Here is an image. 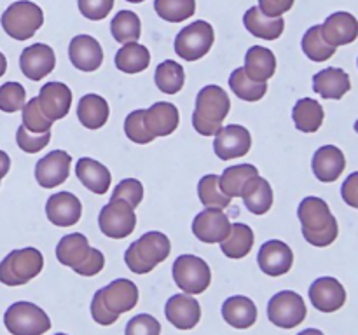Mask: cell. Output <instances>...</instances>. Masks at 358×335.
Returning a JSON list of instances; mask_svg holds the SVG:
<instances>
[{
	"mask_svg": "<svg viewBox=\"0 0 358 335\" xmlns=\"http://www.w3.org/2000/svg\"><path fill=\"white\" fill-rule=\"evenodd\" d=\"M301 45H303L304 54H306L311 61H327L329 58H332V56L336 54L334 45L329 44L324 38V35H322V24H315V27L308 28Z\"/></svg>",
	"mask_w": 358,
	"mask_h": 335,
	"instance_id": "39",
	"label": "cell"
},
{
	"mask_svg": "<svg viewBox=\"0 0 358 335\" xmlns=\"http://www.w3.org/2000/svg\"><path fill=\"white\" fill-rule=\"evenodd\" d=\"M229 87L238 98L245 101H259L268 93V84L252 80L245 73V68H236L229 77Z\"/></svg>",
	"mask_w": 358,
	"mask_h": 335,
	"instance_id": "41",
	"label": "cell"
},
{
	"mask_svg": "<svg viewBox=\"0 0 358 335\" xmlns=\"http://www.w3.org/2000/svg\"><path fill=\"white\" fill-rule=\"evenodd\" d=\"M213 40H215V31L212 24L198 20L178 31L175 37V52L185 61H198L208 54Z\"/></svg>",
	"mask_w": 358,
	"mask_h": 335,
	"instance_id": "9",
	"label": "cell"
},
{
	"mask_svg": "<svg viewBox=\"0 0 358 335\" xmlns=\"http://www.w3.org/2000/svg\"><path fill=\"white\" fill-rule=\"evenodd\" d=\"M45 215L49 222L58 227L76 225L83 215V204L72 192H58L45 202Z\"/></svg>",
	"mask_w": 358,
	"mask_h": 335,
	"instance_id": "21",
	"label": "cell"
},
{
	"mask_svg": "<svg viewBox=\"0 0 358 335\" xmlns=\"http://www.w3.org/2000/svg\"><path fill=\"white\" fill-rule=\"evenodd\" d=\"M166 320L178 330H191L201 320V307L192 295L187 293H177L170 297L164 306Z\"/></svg>",
	"mask_w": 358,
	"mask_h": 335,
	"instance_id": "18",
	"label": "cell"
},
{
	"mask_svg": "<svg viewBox=\"0 0 358 335\" xmlns=\"http://www.w3.org/2000/svg\"><path fill=\"white\" fill-rule=\"evenodd\" d=\"M37 98L42 112L52 122L65 117L70 112V107H72V91L63 82L44 84Z\"/></svg>",
	"mask_w": 358,
	"mask_h": 335,
	"instance_id": "22",
	"label": "cell"
},
{
	"mask_svg": "<svg viewBox=\"0 0 358 335\" xmlns=\"http://www.w3.org/2000/svg\"><path fill=\"white\" fill-rule=\"evenodd\" d=\"M245 73L252 80L268 82L276 72V56L271 49L262 45H252L245 54Z\"/></svg>",
	"mask_w": 358,
	"mask_h": 335,
	"instance_id": "30",
	"label": "cell"
},
{
	"mask_svg": "<svg viewBox=\"0 0 358 335\" xmlns=\"http://www.w3.org/2000/svg\"><path fill=\"white\" fill-rule=\"evenodd\" d=\"M297 216L303 225V236L310 244L325 248L336 241L339 225L331 208L322 198H304L297 208Z\"/></svg>",
	"mask_w": 358,
	"mask_h": 335,
	"instance_id": "2",
	"label": "cell"
},
{
	"mask_svg": "<svg viewBox=\"0 0 358 335\" xmlns=\"http://www.w3.org/2000/svg\"><path fill=\"white\" fill-rule=\"evenodd\" d=\"M55 65L56 56L52 47H49L48 44H41V42L24 47L20 56L21 72L27 79L35 80V82L49 75L55 70Z\"/></svg>",
	"mask_w": 358,
	"mask_h": 335,
	"instance_id": "16",
	"label": "cell"
},
{
	"mask_svg": "<svg viewBox=\"0 0 358 335\" xmlns=\"http://www.w3.org/2000/svg\"><path fill=\"white\" fill-rule=\"evenodd\" d=\"M310 300L313 307H317L322 313H336L345 306L346 290L339 283V279L324 276L311 283Z\"/></svg>",
	"mask_w": 358,
	"mask_h": 335,
	"instance_id": "17",
	"label": "cell"
},
{
	"mask_svg": "<svg viewBox=\"0 0 358 335\" xmlns=\"http://www.w3.org/2000/svg\"><path fill=\"white\" fill-rule=\"evenodd\" d=\"M69 58L80 72H94L103 63V49L91 35H77L70 40Z\"/></svg>",
	"mask_w": 358,
	"mask_h": 335,
	"instance_id": "20",
	"label": "cell"
},
{
	"mask_svg": "<svg viewBox=\"0 0 358 335\" xmlns=\"http://www.w3.org/2000/svg\"><path fill=\"white\" fill-rule=\"evenodd\" d=\"M259 170L254 164H236L224 170V173L219 177L220 188L226 192L229 198H241L245 185L257 177Z\"/></svg>",
	"mask_w": 358,
	"mask_h": 335,
	"instance_id": "36",
	"label": "cell"
},
{
	"mask_svg": "<svg viewBox=\"0 0 358 335\" xmlns=\"http://www.w3.org/2000/svg\"><path fill=\"white\" fill-rule=\"evenodd\" d=\"M294 0H259V9L269 17H280L292 9Z\"/></svg>",
	"mask_w": 358,
	"mask_h": 335,
	"instance_id": "50",
	"label": "cell"
},
{
	"mask_svg": "<svg viewBox=\"0 0 358 335\" xmlns=\"http://www.w3.org/2000/svg\"><path fill=\"white\" fill-rule=\"evenodd\" d=\"M231 110V100L220 86H205L196 96L192 128L203 136H215Z\"/></svg>",
	"mask_w": 358,
	"mask_h": 335,
	"instance_id": "3",
	"label": "cell"
},
{
	"mask_svg": "<svg viewBox=\"0 0 358 335\" xmlns=\"http://www.w3.org/2000/svg\"><path fill=\"white\" fill-rule=\"evenodd\" d=\"M294 124L303 133H317L324 124V107L313 98H301L292 110Z\"/></svg>",
	"mask_w": 358,
	"mask_h": 335,
	"instance_id": "34",
	"label": "cell"
},
{
	"mask_svg": "<svg viewBox=\"0 0 358 335\" xmlns=\"http://www.w3.org/2000/svg\"><path fill=\"white\" fill-rule=\"evenodd\" d=\"M341 195L346 204L358 209V171L348 174V178L343 181Z\"/></svg>",
	"mask_w": 358,
	"mask_h": 335,
	"instance_id": "51",
	"label": "cell"
},
{
	"mask_svg": "<svg viewBox=\"0 0 358 335\" xmlns=\"http://www.w3.org/2000/svg\"><path fill=\"white\" fill-rule=\"evenodd\" d=\"M350 89H352V80L341 68L329 66L313 75V91L325 100H341Z\"/></svg>",
	"mask_w": 358,
	"mask_h": 335,
	"instance_id": "25",
	"label": "cell"
},
{
	"mask_svg": "<svg viewBox=\"0 0 358 335\" xmlns=\"http://www.w3.org/2000/svg\"><path fill=\"white\" fill-rule=\"evenodd\" d=\"M44 267V257L37 248L14 250L0 262V281L7 286L27 285Z\"/></svg>",
	"mask_w": 358,
	"mask_h": 335,
	"instance_id": "7",
	"label": "cell"
},
{
	"mask_svg": "<svg viewBox=\"0 0 358 335\" xmlns=\"http://www.w3.org/2000/svg\"><path fill=\"white\" fill-rule=\"evenodd\" d=\"M98 225L107 237L124 239L136 227L135 208L122 199H110V202L101 208Z\"/></svg>",
	"mask_w": 358,
	"mask_h": 335,
	"instance_id": "11",
	"label": "cell"
},
{
	"mask_svg": "<svg viewBox=\"0 0 358 335\" xmlns=\"http://www.w3.org/2000/svg\"><path fill=\"white\" fill-rule=\"evenodd\" d=\"M229 230L231 222L222 209L206 208L192 220V234L203 243H220V241L226 239Z\"/></svg>",
	"mask_w": 358,
	"mask_h": 335,
	"instance_id": "14",
	"label": "cell"
},
{
	"mask_svg": "<svg viewBox=\"0 0 358 335\" xmlns=\"http://www.w3.org/2000/svg\"><path fill=\"white\" fill-rule=\"evenodd\" d=\"M126 2H131V3H140V2H143V0H126Z\"/></svg>",
	"mask_w": 358,
	"mask_h": 335,
	"instance_id": "55",
	"label": "cell"
},
{
	"mask_svg": "<svg viewBox=\"0 0 358 335\" xmlns=\"http://www.w3.org/2000/svg\"><path fill=\"white\" fill-rule=\"evenodd\" d=\"M357 65H358V59H357Z\"/></svg>",
	"mask_w": 358,
	"mask_h": 335,
	"instance_id": "58",
	"label": "cell"
},
{
	"mask_svg": "<svg viewBox=\"0 0 358 335\" xmlns=\"http://www.w3.org/2000/svg\"><path fill=\"white\" fill-rule=\"evenodd\" d=\"M0 23L10 38L28 40L44 24V13L30 0H17L3 10Z\"/></svg>",
	"mask_w": 358,
	"mask_h": 335,
	"instance_id": "6",
	"label": "cell"
},
{
	"mask_svg": "<svg viewBox=\"0 0 358 335\" xmlns=\"http://www.w3.org/2000/svg\"><path fill=\"white\" fill-rule=\"evenodd\" d=\"M245 28L250 31L254 37L262 40H276L285 30V20L280 17H269L259 9L257 6L250 7L243 16Z\"/></svg>",
	"mask_w": 358,
	"mask_h": 335,
	"instance_id": "28",
	"label": "cell"
},
{
	"mask_svg": "<svg viewBox=\"0 0 358 335\" xmlns=\"http://www.w3.org/2000/svg\"><path fill=\"white\" fill-rule=\"evenodd\" d=\"M6 70H7V59H6V56H3L2 52H0V77H2L3 73H6Z\"/></svg>",
	"mask_w": 358,
	"mask_h": 335,
	"instance_id": "54",
	"label": "cell"
},
{
	"mask_svg": "<svg viewBox=\"0 0 358 335\" xmlns=\"http://www.w3.org/2000/svg\"><path fill=\"white\" fill-rule=\"evenodd\" d=\"M51 140V131L48 133H31L28 131L24 126H20L16 133V142L23 152L27 154H37L42 149H45Z\"/></svg>",
	"mask_w": 358,
	"mask_h": 335,
	"instance_id": "46",
	"label": "cell"
},
{
	"mask_svg": "<svg viewBox=\"0 0 358 335\" xmlns=\"http://www.w3.org/2000/svg\"><path fill=\"white\" fill-rule=\"evenodd\" d=\"M178 108L170 101H157L145 110V126L154 138L171 135L178 128Z\"/></svg>",
	"mask_w": 358,
	"mask_h": 335,
	"instance_id": "26",
	"label": "cell"
},
{
	"mask_svg": "<svg viewBox=\"0 0 358 335\" xmlns=\"http://www.w3.org/2000/svg\"><path fill=\"white\" fill-rule=\"evenodd\" d=\"M173 279L178 288L187 295L206 292L212 283V271L201 257L180 255L173 262Z\"/></svg>",
	"mask_w": 358,
	"mask_h": 335,
	"instance_id": "10",
	"label": "cell"
},
{
	"mask_svg": "<svg viewBox=\"0 0 358 335\" xmlns=\"http://www.w3.org/2000/svg\"><path fill=\"white\" fill-rule=\"evenodd\" d=\"M222 318L231 327L245 330L257 321V307L254 300L245 295L229 297L222 304Z\"/></svg>",
	"mask_w": 358,
	"mask_h": 335,
	"instance_id": "29",
	"label": "cell"
},
{
	"mask_svg": "<svg viewBox=\"0 0 358 335\" xmlns=\"http://www.w3.org/2000/svg\"><path fill=\"white\" fill-rule=\"evenodd\" d=\"M110 108L105 98L100 94H86L80 98L79 107H77V117L80 124L87 129H100L107 124Z\"/></svg>",
	"mask_w": 358,
	"mask_h": 335,
	"instance_id": "31",
	"label": "cell"
},
{
	"mask_svg": "<svg viewBox=\"0 0 358 335\" xmlns=\"http://www.w3.org/2000/svg\"><path fill=\"white\" fill-rule=\"evenodd\" d=\"M72 156L65 150H52L35 164V180L44 188H52L66 181L70 174Z\"/></svg>",
	"mask_w": 358,
	"mask_h": 335,
	"instance_id": "15",
	"label": "cell"
},
{
	"mask_svg": "<svg viewBox=\"0 0 358 335\" xmlns=\"http://www.w3.org/2000/svg\"><path fill=\"white\" fill-rule=\"evenodd\" d=\"M80 14L91 21H100L108 16L114 7V0H77Z\"/></svg>",
	"mask_w": 358,
	"mask_h": 335,
	"instance_id": "49",
	"label": "cell"
},
{
	"mask_svg": "<svg viewBox=\"0 0 358 335\" xmlns=\"http://www.w3.org/2000/svg\"><path fill=\"white\" fill-rule=\"evenodd\" d=\"M124 133L131 142L138 143V145H145V143L156 140L145 126V110H135L126 117Z\"/></svg>",
	"mask_w": 358,
	"mask_h": 335,
	"instance_id": "45",
	"label": "cell"
},
{
	"mask_svg": "<svg viewBox=\"0 0 358 335\" xmlns=\"http://www.w3.org/2000/svg\"><path fill=\"white\" fill-rule=\"evenodd\" d=\"M322 35L334 47L352 44L358 37V20L346 10L331 14L322 24Z\"/></svg>",
	"mask_w": 358,
	"mask_h": 335,
	"instance_id": "24",
	"label": "cell"
},
{
	"mask_svg": "<svg viewBox=\"0 0 358 335\" xmlns=\"http://www.w3.org/2000/svg\"><path fill=\"white\" fill-rule=\"evenodd\" d=\"M3 325L10 335H42L51 328V320L44 309L23 300L6 311Z\"/></svg>",
	"mask_w": 358,
	"mask_h": 335,
	"instance_id": "8",
	"label": "cell"
},
{
	"mask_svg": "<svg viewBox=\"0 0 358 335\" xmlns=\"http://www.w3.org/2000/svg\"><path fill=\"white\" fill-rule=\"evenodd\" d=\"M9 168H10V157L7 156L3 150H0V180L9 173Z\"/></svg>",
	"mask_w": 358,
	"mask_h": 335,
	"instance_id": "52",
	"label": "cell"
},
{
	"mask_svg": "<svg viewBox=\"0 0 358 335\" xmlns=\"http://www.w3.org/2000/svg\"><path fill=\"white\" fill-rule=\"evenodd\" d=\"M355 131H357V133H358V121H357V122H355Z\"/></svg>",
	"mask_w": 358,
	"mask_h": 335,
	"instance_id": "56",
	"label": "cell"
},
{
	"mask_svg": "<svg viewBox=\"0 0 358 335\" xmlns=\"http://www.w3.org/2000/svg\"><path fill=\"white\" fill-rule=\"evenodd\" d=\"M306 314L308 309L304 299L292 290H283V292L276 293L268 304L269 321L285 330L296 328L297 325L303 323Z\"/></svg>",
	"mask_w": 358,
	"mask_h": 335,
	"instance_id": "12",
	"label": "cell"
},
{
	"mask_svg": "<svg viewBox=\"0 0 358 335\" xmlns=\"http://www.w3.org/2000/svg\"><path fill=\"white\" fill-rule=\"evenodd\" d=\"M56 335H66V334H56Z\"/></svg>",
	"mask_w": 358,
	"mask_h": 335,
	"instance_id": "57",
	"label": "cell"
},
{
	"mask_svg": "<svg viewBox=\"0 0 358 335\" xmlns=\"http://www.w3.org/2000/svg\"><path fill=\"white\" fill-rule=\"evenodd\" d=\"M154 9L170 23H182L196 13V0H154Z\"/></svg>",
	"mask_w": 358,
	"mask_h": 335,
	"instance_id": "42",
	"label": "cell"
},
{
	"mask_svg": "<svg viewBox=\"0 0 358 335\" xmlns=\"http://www.w3.org/2000/svg\"><path fill=\"white\" fill-rule=\"evenodd\" d=\"M138 302V288L129 279H114L98 290L91 302V316L96 323L108 327L115 323L122 313H128Z\"/></svg>",
	"mask_w": 358,
	"mask_h": 335,
	"instance_id": "1",
	"label": "cell"
},
{
	"mask_svg": "<svg viewBox=\"0 0 358 335\" xmlns=\"http://www.w3.org/2000/svg\"><path fill=\"white\" fill-rule=\"evenodd\" d=\"M198 195L205 208L224 209L231 204V198L220 188L219 174H205L198 184Z\"/></svg>",
	"mask_w": 358,
	"mask_h": 335,
	"instance_id": "40",
	"label": "cell"
},
{
	"mask_svg": "<svg viewBox=\"0 0 358 335\" xmlns=\"http://www.w3.org/2000/svg\"><path fill=\"white\" fill-rule=\"evenodd\" d=\"M23 126L31 133H48L51 131L52 121L42 112L38 105V98H31L23 107Z\"/></svg>",
	"mask_w": 358,
	"mask_h": 335,
	"instance_id": "43",
	"label": "cell"
},
{
	"mask_svg": "<svg viewBox=\"0 0 358 335\" xmlns=\"http://www.w3.org/2000/svg\"><path fill=\"white\" fill-rule=\"evenodd\" d=\"M297 335H324V332H320L318 328H306V330L299 332Z\"/></svg>",
	"mask_w": 358,
	"mask_h": 335,
	"instance_id": "53",
	"label": "cell"
},
{
	"mask_svg": "<svg viewBox=\"0 0 358 335\" xmlns=\"http://www.w3.org/2000/svg\"><path fill=\"white\" fill-rule=\"evenodd\" d=\"M112 199H122L129 206L136 208L143 199V185L136 178H126L112 192Z\"/></svg>",
	"mask_w": 358,
	"mask_h": 335,
	"instance_id": "47",
	"label": "cell"
},
{
	"mask_svg": "<svg viewBox=\"0 0 358 335\" xmlns=\"http://www.w3.org/2000/svg\"><path fill=\"white\" fill-rule=\"evenodd\" d=\"M257 264L264 274L276 278V276H283L290 271L294 264V253L287 243L271 239L262 244L259 250Z\"/></svg>",
	"mask_w": 358,
	"mask_h": 335,
	"instance_id": "19",
	"label": "cell"
},
{
	"mask_svg": "<svg viewBox=\"0 0 358 335\" xmlns=\"http://www.w3.org/2000/svg\"><path fill=\"white\" fill-rule=\"evenodd\" d=\"M76 174L80 180V184L96 195H103L108 192L112 174L108 168H105L98 161L91 159V157H80L76 166Z\"/></svg>",
	"mask_w": 358,
	"mask_h": 335,
	"instance_id": "27",
	"label": "cell"
},
{
	"mask_svg": "<svg viewBox=\"0 0 358 335\" xmlns=\"http://www.w3.org/2000/svg\"><path fill=\"white\" fill-rule=\"evenodd\" d=\"M161 325L150 314H136L126 325L124 335H159Z\"/></svg>",
	"mask_w": 358,
	"mask_h": 335,
	"instance_id": "48",
	"label": "cell"
},
{
	"mask_svg": "<svg viewBox=\"0 0 358 335\" xmlns=\"http://www.w3.org/2000/svg\"><path fill=\"white\" fill-rule=\"evenodd\" d=\"M59 264L73 269L80 276H96L105 267V257L100 250L91 248L87 237L80 232L62 237L56 246Z\"/></svg>",
	"mask_w": 358,
	"mask_h": 335,
	"instance_id": "4",
	"label": "cell"
},
{
	"mask_svg": "<svg viewBox=\"0 0 358 335\" xmlns=\"http://www.w3.org/2000/svg\"><path fill=\"white\" fill-rule=\"evenodd\" d=\"M110 31L115 42H121V44L138 42L142 35V23L133 10H121L110 21Z\"/></svg>",
	"mask_w": 358,
	"mask_h": 335,
	"instance_id": "38",
	"label": "cell"
},
{
	"mask_svg": "<svg viewBox=\"0 0 358 335\" xmlns=\"http://www.w3.org/2000/svg\"><path fill=\"white\" fill-rule=\"evenodd\" d=\"M150 65V52L138 42H128L115 52V66L124 73H140Z\"/></svg>",
	"mask_w": 358,
	"mask_h": 335,
	"instance_id": "35",
	"label": "cell"
},
{
	"mask_svg": "<svg viewBox=\"0 0 358 335\" xmlns=\"http://www.w3.org/2000/svg\"><path fill=\"white\" fill-rule=\"evenodd\" d=\"M311 168H313V173L315 177L318 178V181L332 184V181L338 180L343 174V171H345L346 157L339 147L324 145L313 154Z\"/></svg>",
	"mask_w": 358,
	"mask_h": 335,
	"instance_id": "23",
	"label": "cell"
},
{
	"mask_svg": "<svg viewBox=\"0 0 358 335\" xmlns=\"http://www.w3.org/2000/svg\"><path fill=\"white\" fill-rule=\"evenodd\" d=\"M27 103V91L20 82H6L0 86V110L13 114L23 110Z\"/></svg>",
	"mask_w": 358,
	"mask_h": 335,
	"instance_id": "44",
	"label": "cell"
},
{
	"mask_svg": "<svg viewBox=\"0 0 358 335\" xmlns=\"http://www.w3.org/2000/svg\"><path fill=\"white\" fill-rule=\"evenodd\" d=\"M255 236L252 227L247 223H231V230L224 241H220V250L229 258H243L252 251Z\"/></svg>",
	"mask_w": 358,
	"mask_h": 335,
	"instance_id": "33",
	"label": "cell"
},
{
	"mask_svg": "<svg viewBox=\"0 0 358 335\" xmlns=\"http://www.w3.org/2000/svg\"><path fill=\"white\" fill-rule=\"evenodd\" d=\"M245 206L254 215H264L273 206V188L269 181L262 177H254L241 192Z\"/></svg>",
	"mask_w": 358,
	"mask_h": 335,
	"instance_id": "32",
	"label": "cell"
},
{
	"mask_svg": "<svg viewBox=\"0 0 358 335\" xmlns=\"http://www.w3.org/2000/svg\"><path fill=\"white\" fill-rule=\"evenodd\" d=\"M157 89L164 94H177L184 87L185 72L182 65H178L173 59H166L161 65H157L156 75H154Z\"/></svg>",
	"mask_w": 358,
	"mask_h": 335,
	"instance_id": "37",
	"label": "cell"
},
{
	"mask_svg": "<svg viewBox=\"0 0 358 335\" xmlns=\"http://www.w3.org/2000/svg\"><path fill=\"white\" fill-rule=\"evenodd\" d=\"M252 135L245 126L231 124L220 128L213 140V150L222 161H231L234 157H243L250 152Z\"/></svg>",
	"mask_w": 358,
	"mask_h": 335,
	"instance_id": "13",
	"label": "cell"
},
{
	"mask_svg": "<svg viewBox=\"0 0 358 335\" xmlns=\"http://www.w3.org/2000/svg\"><path fill=\"white\" fill-rule=\"evenodd\" d=\"M171 251V243L166 234L150 230L131 243L124 251V262L135 274H147L157 264L164 262Z\"/></svg>",
	"mask_w": 358,
	"mask_h": 335,
	"instance_id": "5",
	"label": "cell"
}]
</instances>
